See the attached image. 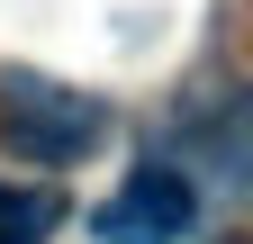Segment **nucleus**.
Listing matches in <instances>:
<instances>
[{
    "label": "nucleus",
    "mask_w": 253,
    "mask_h": 244,
    "mask_svg": "<svg viewBox=\"0 0 253 244\" xmlns=\"http://www.w3.org/2000/svg\"><path fill=\"white\" fill-rule=\"evenodd\" d=\"M190 226H199V190H190L172 163L126 172L118 199H100V217H90V235H100V244H181Z\"/></svg>",
    "instance_id": "2"
},
{
    "label": "nucleus",
    "mask_w": 253,
    "mask_h": 244,
    "mask_svg": "<svg viewBox=\"0 0 253 244\" xmlns=\"http://www.w3.org/2000/svg\"><path fill=\"white\" fill-rule=\"evenodd\" d=\"M0 136L37 163H82L100 145V100L82 90H54L37 73H0Z\"/></svg>",
    "instance_id": "1"
},
{
    "label": "nucleus",
    "mask_w": 253,
    "mask_h": 244,
    "mask_svg": "<svg viewBox=\"0 0 253 244\" xmlns=\"http://www.w3.org/2000/svg\"><path fill=\"white\" fill-rule=\"evenodd\" d=\"M54 190H27V181H0V244H45L54 235Z\"/></svg>",
    "instance_id": "3"
}]
</instances>
